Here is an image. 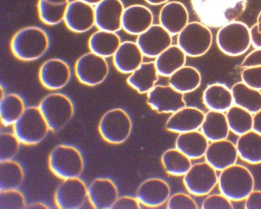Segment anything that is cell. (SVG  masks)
I'll list each match as a JSON object with an SVG mask.
<instances>
[{
    "instance_id": "83f0119b",
    "label": "cell",
    "mask_w": 261,
    "mask_h": 209,
    "mask_svg": "<svg viewBox=\"0 0 261 209\" xmlns=\"http://www.w3.org/2000/svg\"><path fill=\"white\" fill-rule=\"evenodd\" d=\"M121 43L117 32L98 29L90 36L88 45L90 52L107 58L113 57Z\"/></svg>"
},
{
    "instance_id": "681fc988",
    "label": "cell",
    "mask_w": 261,
    "mask_h": 209,
    "mask_svg": "<svg viewBox=\"0 0 261 209\" xmlns=\"http://www.w3.org/2000/svg\"><path fill=\"white\" fill-rule=\"evenodd\" d=\"M147 3L153 6L164 5L171 0H144Z\"/></svg>"
},
{
    "instance_id": "277c9868",
    "label": "cell",
    "mask_w": 261,
    "mask_h": 209,
    "mask_svg": "<svg viewBox=\"0 0 261 209\" xmlns=\"http://www.w3.org/2000/svg\"><path fill=\"white\" fill-rule=\"evenodd\" d=\"M50 171L61 180L79 177L84 168L81 152L75 147L61 144L50 152L47 160Z\"/></svg>"
},
{
    "instance_id": "74e56055",
    "label": "cell",
    "mask_w": 261,
    "mask_h": 209,
    "mask_svg": "<svg viewBox=\"0 0 261 209\" xmlns=\"http://www.w3.org/2000/svg\"><path fill=\"white\" fill-rule=\"evenodd\" d=\"M68 3L57 4L46 0H38L37 10L39 18L48 26L58 25L64 21Z\"/></svg>"
},
{
    "instance_id": "7c38bea8",
    "label": "cell",
    "mask_w": 261,
    "mask_h": 209,
    "mask_svg": "<svg viewBox=\"0 0 261 209\" xmlns=\"http://www.w3.org/2000/svg\"><path fill=\"white\" fill-rule=\"evenodd\" d=\"M88 187L79 177L62 180L54 196L57 207L76 209L81 207L88 199Z\"/></svg>"
},
{
    "instance_id": "4fadbf2b",
    "label": "cell",
    "mask_w": 261,
    "mask_h": 209,
    "mask_svg": "<svg viewBox=\"0 0 261 209\" xmlns=\"http://www.w3.org/2000/svg\"><path fill=\"white\" fill-rule=\"evenodd\" d=\"M146 102L158 113H172L186 106L184 94L170 85H155L147 94Z\"/></svg>"
},
{
    "instance_id": "f546056e",
    "label": "cell",
    "mask_w": 261,
    "mask_h": 209,
    "mask_svg": "<svg viewBox=\"0 0 261 209\" xmlns=\"http://www.w3.org/2000/svg\"><path fill=\"white\" fill-rule=\"evenodd\" d=\"M200 129L210 142L227 138L230 131L225 113L210 110L205 113Z\"/></svg>"
},
{
    "instance_id": "9c48e42d",
    "label": "cell",
    "mask_w": 261,
    "mask_h": 209,
    "mask_svg": "<svg viewBox=\"0 0 261 209\" xmlns=\"http://www.w3.org/2000/svg\"><path fill=\"white\" fill-rule=\"evenodd\" d=\"M133 128L132 120L123 109L115 108L106 111L101 117L98 131L106 142L118 145L125 142Z\"/></svg>"
},
{
    "instance_id": "f6af8a7d",
    "label": "cell",
    "mask_w": 261,
    "mask_h": 209,
    "mask_svg": "<svg viewBox=\"0 0 261 209\" xmlns=\"http://www.w3.org/2000/svg\"><path fill=\"white\" fill-rule=\"evenodd\" d=\"M261 66V49H256L248 54L242 61L241 68Z\"/></svg>"
},
{
    "instance_id": "9a60e30c",
    "label": "cell",
    "mask_w": 261,
    "mask_h": 209,
    "mask_svg": "<svg viewBox=\"0 0 261 209\" xmlns=\"http://www.w3.org/2000/svg\"><path fill=\"white\" fill-rule=\"evenodd\" d=\"M63 21L72 32H87L95 26L94 7L81 0L70 1Z\"/></svg>"
},
{
    "instance_id": "5bb4252c",
    "label": "cell",
    "mask_w": 261,
    "mask_h": 209,
    "mask_svg": "<svg viewBox=\"0 0 261 209\" xmlns=\"http://www.w3.org/2000/svg\"><path fill=\"white\" fill-rule=\"evenodd\" d=\"M38 78L41 85L46 89L58 90L65 87L69 82L70 68L62 59L49 58L40 65Z\"/></svg>"
},
{
    "instance_id": "52a82bcc",
    "label": "cell",
    "mask_w": 261,
    "mask_h": 209,
    "mask_svg": "<svg viewBox=\"0 0 261 209\" xmlns=\"http://www.w3.org/2000/svg\"><path fill=\"white\" fill-rule=\"evenodd\" d=\"M216 43L224 54L237 57L245 53L251 44L250 28L244 22L234 21L219 28Z\"/></svg>"
},
{
    "instance_id": "4dcf8cb0",
    "label": "cell",
    "mask_w": 261,
    "mask_h": 209,
    "mask_svg": "<svg viewBox=\"0 0 261 209\" xmlns=\"http://www.w3.org/2000/svg\"><path fill=\"white\" fill-rule=\"evenodd\" d=\"M187 56L177 44H171L154 61L159 75L169 77L185 65Z\"/></svg>"
},
{
    "instance_id": "c3c4849f",
    "label": "cell",
    "mask_w": 261,
    "mask_h": 209,
    "mask_svg": "<svg viewBox=\"0 0 261 209\" xmlns=\"http://www.w3.org/2000/svg\"><path fill=\"white\" fill-rule=\"evenodd\" d=\"M252 130L261 134V109L253 114Z\"/></svg>"
},
{
    "instance_id": "7a4b0ae2",
    "label": "cell",
    "mask_w": 261,
    "mask_h": 209,
    "mask_svg": "<svg viewBox=\"0 0 261 209\" xmlns=\"http://www.w3.org/2000/svg\"><path fill=\"white\" fill-rule=\"evenodd\" d=\"M13 55L23 61H32L42 57L49 47L47 33L37 26H27L17 31L10 41Z\"/></svg>"
},
{
    "instance_id": "d4e9b609",
    "label": "cell",
    "mask_w": 261,
    "mask_h": 209,
    "mask_svg": "<svg viewBox=\"0 0 261 209\" xmlns=\"http://www.w3.org/2000/svg\"><path fill=\"white\" fill-rule=\"evenodd\" d=\"M209 141L198 130L179 133L177 135L175 146L191 159H196L204 156Z\"/></svg>"
},
{
    "instance_id": "f35d334b",
    "label": "cell",
    "mask_w": 261,
    "mask_h": 209,
    "mask_svg": "<svg viewBox=\"0 0 261 209\" xmlns=\"http://www.w3.org/2000/svg\"><path fill=\"white\" fill-rule=\"evenodd\" d=\"M20 143L13 132L0 134V161L13 158L17 154Z\"/></svg>"
},
{
    "instance_id": "ab89813d",
    "label": "cell",
    "mask_w": 261,
    "mask_h": 209,
    "mask_svg": "<svg viewBox=\"0 0 261 209\" xmlns=\"http://www.w3.org/2000/svg\"><path fill=\"white\" fill-rule=\"evenodd\" d=\"M27 207L23 194L17 189L0 191L1 208H24Z\"/></svg>"
},
{
    "instance_id": "8fae6325",
    "label": "cell",
    "mask_w": 261,
    "mask_h": 209,
    "mask_svg": "<svg viewBox=\"0 0 261 209\" xmlns=\"http://www.w3.org/2000/svg\"><path fill=\"white\" fill-rule=\"evenodd\" d=\"M217 171L205 161L195 163L183 176L184 184L193 195H207L218 184Z\"/></svg>"
},
{
    "instance_id": "44dd1931",
    "label": "cell",
    "mask_w": 261,
    "mask_h": 209,
    "mask_svg": "<svg viewBox=\"0 0 261 209\" xmlns=\"http://www.w3.org/2000/svg\"><path fill=\"white\" fill-rule=\"evenodd\" d=\"M87 194L90 205L98 209L112 208L118 198L116 185L108 178L94 179L88 187Z\"/></svg>"
},
{
    "instance_id": "f1b7e54d",
    "label": "cell",
    "mask_w": 261,
    "mask_h": 209,
    "mask_svg": "<svg viewBox=\"0 0 261 209\" xmlns=\"http://www.w3.org/2000/svg\"><path fill=\"white\" fill-rule=\"evenodd\" d=\"M238 136L235 144L239 157L251 165L261 164V134L252 130Z\"/></svg>"
},
{
    "instance_id": "816d5d0a",
    "label": "cell",
    "mask_w": 261,
    "mask_h": 209,
    "mask_svg": "<svg viewBox=\"0 0 261 209\" xmlns=\"http://www.w3.org/2000/svg\"><path fill=\"white\" fill-rule=\"evenodd\" d=\"M93 6H95L102 0H81Z\"/></svg>"
},
{
    "instance_id": "f5cc1de1",
    "label": "cell",
    "mask_w": 261,
    "mask_h": 209,
    "mask_svg": "<svg viewBox=\"0 0 261 209\" xmlns=\"http://www.w3.org/2000/svg\"><path fill=\"white\" fill-rule=\"evenodd\" d=\"M257 26L258 31L259 32H261V11L259 13L257 17V21L256 23Z\"/></svg>"
},
{
    "instance_id": "ac0fdd59",
    "label": "cell",
    "mask_w": 261,
    "mask_h": 209,
    "mask_svg": "<svg viewBox=\"0 0 261 209\" xmlns=\"http://www.w3.org/2000/svg\"><path fill=\"white\" fill-rule=\"evenodd\" d=\"M204 115L205 113L198 108L185 106L171 113L165 123V128L178 134L198 130L201 127Z\"/></svg>"
},
{
    "instance_id": "4316f807",
    "label": "cell",
    "mask_w": 261,
    "mask_h": 209,
    "mask_svg": "<svg viewBox=\"0 0 261 209\" xmlns=\"http://www.w3.org/2000/svg\"><path fill=\"white\" fill-rule=\"evenodd\" d=\"M159 75L154 61L143 62L129 74L126 82L138 93L147 94L155 85Z\"/></svg>"
},
{
    "instance_id": "7bdbcfd3",
    "label": "cell",
    "mask_w": 261,
    "mask_h": 209,
    "mask_svg": "<svg viewBox=\"0 0 261 209\" xmlns=\"http://www.w3.org/2000/svg\"><path fill=\"white\" fill-rule=\"evenodd\" d=\"M241 76L247 85L261 90V66L243 68Z\"/></svg>"
},
{
    "instance_id": "b9f144b4",
    "label": "cell",
    "mask_w": 261,
    "mask_h": 209,
    "mask_svg": "<svg viewBox=\"0 0 261 209\" xmlns=\"http://www.w3.org/2000/svg\"><path fill=\"white\" fill-rule=\"evenodd\" d=\"M233 207L231 201L221 193L208 195L201 203V208L203 209H231Z\"/></svg>"
},
{
    "instance_id": "d6986e66",
    "label": "cell",
    "mask_w": 261,
    "mask_h": 209,
    "mask_svg": "<svg viewBox=\"0 0 261 209\" xmlns=\"http://www.w3.org/2000/svg\"><path fill=\"white\" fill-rule=\"evenodd\" d=\"M170 187L164 179L153 177L143 181L136 192L140 203L150 207H158L167 202L170 196Z\"/></svg>"
},
{
    "instance_id": "8992f818",
    "label": "cell",
    "mask_w": 261,
    "mask_h": 209,
    "mask_svg": "<svg viewBox=\"0 0 261 209\" xmlns=\"http://www.w3.org/2000/svg\"><path fill=\"white\" fill-rule=\"evenodd\" d=\"M49 128L38 106L26 107L22 114L12 126V132L21 144L34 146L40 143Z\"/></svg>"
},
{
    "instance_id": "484cf974",
    "label": "cell",
    "mask_w": 261,
    "mask_h": 209,
    "mask_svg": "<svg viewBox=\"0 0 261 209\" xmlns=\"http://www.w3.org/2000/svg\"><path fill=\"white\" fill-rule=\"evenodd\" d=\"M202 99L210 110L224 112L233 105L231 89L219 83L208 85L203 92Z\"/></svg>"
},
{
    "instance_id": "ee69618b",
    "label": "cell",
    "mask_w": 261,
    "mask_h": 209,
    "mask_svg": "<svg viewBox=\"0 0 261 209\" xmlns=\"http://www.w3.org/2000/svg\"><path fill=\"white\" fill-rule=\"evenodd\" d=\"M140 202L136 197L123 196L117 198L112 208H140Z\"/></svg>"
},
{
    "instance_id": "1f68e13d",
    "label": "cell",
    "mask_w": 261,
    "mask_h": 209,
    "mask_svg": "<svg viewBox=\"0 0 261 209\" xmlns=\"http://www.w3.org/2000/svg\"><path fill=\"white\" fill-rule=\"evenodd\" d=\"M169 85L183 94L197 89L201 82V75L195 67L184 65L169 77Z\"/></svg>"
},
{
    "instance_id": "e575fe53",
    "label": "cell",
    "mask_w": 261,
    "mask_h": 209,
    "mask_svg": "<svg viewBox=\"0 0 261 209\" xmlns=\"http://www.w3.org/2000/svg\"><path fill=\"white\" fill-rule=\"evenodd\" d=\"M161 161L166 172L175 176H184L192 165L191 159L176 148L165 151Z\"/></svg>"
},
{
    "instance_id": "5b68a950",
    "label": "cell",
    "mask_w": 261,
    "mask_h": 209,
    "mask_svg": "<svg viewBox=\"0 0 261 209\" xmlns=\"http://www.w3.org/2000/svg\"><path fill=\"white\" fill-rule=\"evenodd\" d=\"M38 107L52 132L63 129L71 120L74 112L71 99L66 95L57 92L44 96Z\"/></svg>"
},
{
    "instance_id": "60d3db41",
    "label": "cell",
    "mask_w": 261,
    "mask_h": 209,
    "mask_svg": "<svg viewBox=\"0 0 261 209\" xmlns=\"http://www.w3.org/2000/svg\"><path fill=\"white\" fill-rule=\"evenodd\" d=\"M198 207L194 199L183 192H178L170 195L167 201V208L169 209H196Z\"/></svg>"
},
{
    "instance_id": "bcb514c9",
    "label": "cell",
    "mask_w": 261,
    "mask_h": 209,
    "mask_svg": "<svg viewBox=\"0 0 261 209\" xmlns=\"http://www.w3.org/2000/svg\"><path fill=\"white\" fill-rule=\"evenodd\" d=\"M244 200L246 209L261 208V190H253Z\"/></svg>"
},
{
    "instance_id": "603a6c76",
    "label": "cell",
    "mask_w": 261,
    "mask_h": 209,
    "mask_svg": "<svg viewBox=\"0 0 261 209\" xmlns=\"http://www.w3.org/2000/svg\"><path fill=\"white\" fill-rule=\"evenodd\" d=\"M153 15L150 9L141 4H133L125 7L121 27L129 34L139 35L153 24Z\"/></svg>"
},
{
    "instance_id": "cb8c5ba5",
    "label": "cell",
    "mask_w": 261,
    "mask_h": 209,
    "mask_svg": "<svg viewBox=\"0 0 261 209\" xmlns=\"http://www.w3.org/2000/svg\"><path fill=\"white\" fill-rule=\"evenodd\" d=\"M144 55L136 42H121L113 56L116 69L124 74H130L143 62Z\"/></svg>"
},
{
    "instance_id": "e0dca14e",
    "label": "cell",
    "mask_w": 261,
    "mask_h": 209,
    "mask_svg": "<svg viewBox=\"0 0 261 209\" xmlns=\"http://www.w3.org/2000/svg\"><path fill=\"white\" fill-rule=\"evenodd\" d=\"M124 8L121 0H102L94 6L95 26L98 29L118 32L122 29Z\"/></svg>"
},
{
    "instance_id": "ffe728a7",
    "label": "cell",
    "mask_w": 261,
    "mask_h": 209,
    "mask_svg": "<svg viewBox=\"0 0 261 209\" xmlns=\"http://www.w3.org/2000/svg\"><path fill=\"white\" fill-rule=\"evenodd\" d=\"M204 157L213 168L221 171L236 164L239 156L236 144L226 138L209 143Z\"/></svg>"
},
{
    "instance_id": "db71d44e",
    "label": "cell",
    "mask_w": 261,
    "mask_h": 209,
    "mask_svg": "<svg viewBox=\"0 0 261 209\" xmlns=\"http://www.w3.org/2000/svg\"><path fill=\"white\" fill-rule=\"evenodd\" d=\"M1 98H3L6 94L4 92V89H3L2 86H1Z\"/></svg>"
},
{
    "instance_id": "d590c367",
    "label": "cell",
    "mask_w": 261,
    "mask_h": 209,
    "mask_svg": "<svg viewBox=\"0 0 261 209\" xmlns=\"http://www.w3.org/2000/svg\"><path fill=\"white\" fill-rule=\"evenodd\" d=\"M24 177L23 169L18 162L13 159L0 161V191L17 189Z\"/></svg>"
},
{
    "instance_id": "d6a6232c",
    "label": "cell",
    "mask_w": 261,
    "mask_h": 209,
    "mask_svg": "<svg viewBox=\"0 0 261 209\" xmlns=\"http://www.w3.org/2000/svg\"><path fill=\"white\" fill-rule=\"evenodd\" d=\"M233 104L253 114L261 109V91L243 82L234 83L231 88Z\"/></svg>"
},
{
    "instance_id": "30bf717a",
    "label": "cell",
    "mask_w": 261,
    "mask_h": 209,
    "mask_svg": "<svg viewBox=\"0 0 261 209\" xmlns=\"http://www.w3.org/2000/svg\"><path fill=\"white\" fill-rule=\"evenodd\" d=\"M109 73V66L106 60L92 52L80 56L74 64V74L82 84L93 87L102 83Z\"/></svg>"
},
{
    "instance_id": "7402d4cb",
    "label": "cell",
    "mask_w": 261,
    "mask_h": 209,
    "mask_svg": "<svg viewBox=\"0 0 261 209\" xmlns=\"http://www.w3.org/2000/svg\"><path fill=\"white\" fill-rule=\"evenodd\" d=\"M159 20V24L172 36L177 35L189 22V12L182 3L170 1L161 7Z\"/></svg>"
},
{
    "instance_id": "f907efd6",
    "label": "cell",
    "mask_w": 261,
    "mask_h": 209,
    "mask_svg": "<svg viewBox=\"0 0 261 209\" xmlns=\"http://www.w3.org/2000/svg\"><path fill=\"white\" fill-rule=\"evenodd\" d=\"M27 207L30 208H48V206L44 203L37 202L30 204V205Z\"/></svg>"
},
{
    "instance_id": "8d00e7d4",
    "label": "cell",
    "mask_w": 261,
    "mask_h": 209,
    "mask_svg": "<svg viewBox=\"0 0 261 209\" xmlns=\"http://www.w3.org/2000/svg\"><path fill=\"white\" fill-rule=\"evenodd\" d=\"M225 115L230 131L238 136L252 130L253 114L238 106L232 105Z\"/></svg>"
},
{
    "instance_id": "6da1fadb",
    "label": "cell",
    "mask_w": 261,
    "mask_h": 209,
    "mask_svg": "<svg viewBox=\"0 0 261 209\" xmlns=\"http://www.w3.org/2000/svg\"><path fill=\"white\" fill-rule=\"evenodd\" d=\"M191 3L201 22L209 28H220L243 14L247 0H191Z\"/></svg>"
},
{
    "instance_id": "2e32d148",
    "label": "cell",
    "mask_w": 261,
    "mask_h": 209,
    "mask_svg": "<svg viewBox=\"0 0 261 209\" xmlns=\"http://www.w3.org/2000/svg\"><path fill=\"white\" fill-rule=\"evenodd\" d=\"M172 36L160 24H152L137 36L136 42L144 56L155 58L172 44Z\"/></svg>"
},
{
    "instance_id": "836d02e7",
    "label": "cell",
    "mask_w": 261,
    "mask_h": 209,
    "mask_svg": "<svg viewBox=\"0 0 261 209\" xmlns=\"http://www.w3.org/2000/svg\"><path fill=\"white\" fill-rule=\"evenodd\" d=\"M26 107L23 99L15 93L6 94L0 99V120L5 127L12 126Z\"/></svg>"
},
{
    "instance_id": "7dc6e473",
    "label": "cell",
    "mask_w": 261,
    "mask_h": 209,
    "mask_svg": "<svg viewBox=\"0 0 261 209\" xmlns=\"http://www.w3.org/2000/svg\"><path fill=\"white\" fill-rule=\"evenodd\" d=\"M250 30L251 44L256 49H261V32L258 31L257 24L253 25Z\"/></svg>"
},
{
    "instance_id": "3957f363",
    "label": "cell",
    "mask_w": 261,
    "mask_h": 209,
    "mask_svg": "<svg viewBox=\"0 0 261 209\" xmlns=\"http://www.w3.org/2000/svg\"><path fill=\"white\" fill-rule=\"evenodd\" d=\"M220 172V192L231 201L244 200L254 190L253 175L245 166L235 164Z\"/></svg>"
},
{
    "instance_id": "ba28073f",
    "label": "cell",
    "mask_w": 261,
    "mask_h": 209,
    "mask_svg": "<svg viewBox=\"0 0 261 209\" xmlns=\"http://www.w3.org/2000/svg\"><path fill=\"white\" fill-rule=\"evenodd\" d=\"M213 43V34L209 27L201 21H191L179 33L177 45L190 57L205 54Z\"/></svg>"
}]
</instances>
